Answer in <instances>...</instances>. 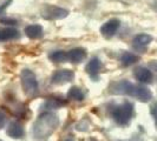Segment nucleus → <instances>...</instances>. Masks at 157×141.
I'll return each instance as SVG.
<instances>
[{
  "label": "nucleus",
  "instance_id": "nucleus-1",
  "mask_svg": "<svg viewBox=\"0 0 157 141\" xmlns=\"http://www.w3.org/2000/svg\"><path fill=\"white\" fill-rule=\"evenodd\" d=\"M58 126H59V118L53 113L45 112L40 114L39 118L37 119L33 127V134L37 139H45L55 132Z\"/></svg>",
  "mask_w": 157,
  "mask_h": 141
},
{
  "label": "nucleus",
  "instance_id": "nucleus-2",
  "mask_svg": "<svg viewBox=\"0 0 157 141\" xmlns=\"http://www.w3.org/2000/svg\"><path fill=\"white\" fill-rule=\"evenodd\" d=\"M132 114H134V105L130 102H124L122 105H118L116 107H113V110L111 112L113 120L119 125H128L132 118Z\"/></svg>",
  "mask_w": 157,
  "mask_h": 141
},
{
  "label": "nucleus",
  "instance_id": "nucleus-3",
  "mask_svg": "<svg viewBox=\"0 0 157 141\" xmlns=\"http://www.w3.org/2000/svg\"><path fill=\"white\" fill-rule=\"evenodd\" d=\"M20 79H21L24 92L29 96H34L39 92V85H38V81H37V77L32 70H24L21 72Z\"/></svg>",
  "mask_w": 157,
  "mask_h": 141
},
{
  "label": "nucleus",
  "instance_id": "nucleus-4",
  "mask_svg": "<svg viewBox=\"0 0 157 141\" xmlns=\"http://www.w3.org/2000/svg\"><path fill=\"white\" fill-rule=\"evenodd\" d=\"M69 16V11L63 7L47 5L41 9V16L46 20H59Z\"/></svg>",
  "mask_w": 157,
  "mask_h": 141
},
{
  "label": "nucleus",
  "instance_id": "nucleus-5",
  "mask_svg": "<svg viewBox=\"0 0 157 141\" xmlns=\"http://www.w3.org/2000/svg\"><path fill=\"white\" fill-rule=\"evenodd\" d=\"M73 78H75V74L71 70H59L53 73L51 81L55 85H63V84L72 81Z\"/></svg>",
  "mask_w": 157,
  "mask_h": 141
},
{
  "label": "nucleus",
  "instance_id": "nucleus-6",
  "mask_svg": "<svg viewBox=\"0 0 157 141\" xmlns=\"http://www.w3.org/2000/svg\"><path fill=\"white\" fill-rule=\"evenodd\" d=\"M111 92L115 94H126V95L134 96L135 85H132L131 82H129L126 80H122V81L116 82V84L112 85Z\"/></svg>",
  "mask_w": 157,
  "mask_h": 141
},
{
  "label": "nucleus",
  "instance_id": "nucleus-7",
  "mask_svg": "<svg viewBox=\"0 0 157 141\" xmlns=\"http://www.w3.org/2000/svg\"><path fill=\"white\" fill-rule=\"evenodd\" d=\"M119 26H121V21L118 19H110L109 21H106L105 24L102 25L101 34L105 38H111V37H113L116 34Z\"/></svg>",
  "mask_w": 157,
  "mask_h": 141
},
{
  "label": "nucleus",
  "instance_id": "nucleus-8",
  "mask_svg": "<svg viewBox=\"0 0 157 141\" xmlns=\"http://www.w3.org/2000/svg\"><path fill=\"white\" fill-rule=\"evenodd\" d=\"M134 75L136 80H138L140 82H143V84H150L154 79L151 70L147 67H137L134 70Z\"/></svg>",
  "mask_w": 157,
  "mask_h": 141
},
{
  "label": "nucleus",
  "instance_id": "nucleus-9",
  "mask_svg": "<svg viewBox=\"0 0 157 141\" xmlns=\"http://www.w3.org/2000/svg\"><path fill=\"white\" fill-rule=\"evenodd\" d=\"M7 135L13 139H21L25 135V129H24L23 125L18 121L10 122L7 127Z\"/></svg>",
  "mask_w": 157,
  "mask_h": 141
},
{
  "label": "nucleus",
  "instance_id": "nucleus-10",
  "mask_svg": "<svg viewBox=\"0 0 157 141\" xmlns=\"http://www.w3.org/2000/svg\"><path fill=\"white\" fill-rule=\"evenodd\" d=\"M67 58L72 63H80L86 58V51L82 47L72 48L71 51L67 52Z\"/></svg>",
  "mask_w": 157,
  "mask_h": 141
},
{
  "label": "nucleus",
  "instance_id": "nucleus-11",
  "mask_svg": "<svg viewBox=\"0 0 157 141\" xmlns=\"http://www.w3.org/2000/svg\"><path fill=\"white\" fill-rule=\"evenodd\" d=\"M101 68H102V63H101V60H99L98 58H92V59L89 61V63L86 65L85 70H86L87 74L91 75L92 79H97L98 78L99 72H101Z\"/></svg>",
  "mask_w": 157,
  "mask_h": 141
},
{
  "label": "nucleus",
  "instance_id": "nucleus-12",
  "mask_svg": "<svg viewBox=\"0 0 157 141\" xmlns=\"http://www.w3.org/2000/svg\"><path fill=\"white\" fill-rule=\"evenodd\" d=\"M134 96L142 102H148L152 99V93L148 87L144 86H135Z\"/></svg>",
  "mask_w": 157,
  "mask_h": 141
},
{
  "label": "nucleus",
  "instance_id": "nucleus-13",
  "mask_svg": "<svg viewBox=\"0 0 157 141\" xmlns=\"http://www.w3.org/2000/svg\"><path fill=\"white\" fill-rule=\"evenodd\" d=\"M25 34L30 39H40L44 35V30L40 25L33 24V25H29L25 27Z\"/></svg>",
  "mask_w": 157,
  "mask_h": 141
},
{
  "label": "nucleus",
  "instance_id": "nucleus-14",
  "mask_svg": "<svg viewBox=\"0 0 157 141\" xmlns=\"http://www.w3.org/2000/svg\"><path fill=\"white\" fill-rule=\"evenodd\" d=\"M151 41H152V37L151 35L142 33V34H137L132 39V45L136 48H143V47L148 46Z\"/></svg>",
  "mask_w": 157,
  "mask_h": 141
},
{
  "label": "nucleus",
  "instance_id": "nucleus-15",
  "mask_svg": "<svg viewBox=\"0 0 157 141\" xmlns=\"http://www.w3.org/2000/svg\"><path fill=\"white\" fill-rule=\"evenodd\" d=\"M19 38V32L14 28H2L0 30V41H7Z\"/></svg>",
  "mask_w": 157,
  "mask_h": 141
},
{
  "label": "nucleus",
  "instance_id": "nucleus-16",
  "mask_svg": "<svg viewBox=\"0 0 157 141\" xmlns=\"http://www.w3.org/2000/svg\"><path fill=\"white\" fill-rule=\"evenodd\" d=\"M138 60H140L138 55L134 54L131 52H124L123 54L121 55V63H123L124 66H131V65L137 63Z\"/></svg>",
  "mask_w": 157,
  "mask_h": 141
},
{
  "label": "nucleus",
  "instance_id": "nucleus-17",
  "mask_svg": "<svg viewBox=\"0 0 157 141\" xmlns=\"http://www.w3.org/2000/svg\"><path fill=\"white\" fill-rule=\"evenodd\" d=\"M67 98L75 101H83L84 100V93L78 87H71L67 92Z\"/></svg>",
  "mask_w": 157,
  "mask_h": 141
},
{
  "label": "nucleus",
  "instance_id": "nucleus-18",
  "mask_svg": "<svg viewBox=\"0 0 157 141\" xmlns=\"http://www.w3.org/2000/svg\"><path fill=\"white\" fill-rule=\"evenodd\" d=\"M50 59L53 61V63H65L66 60H69L67 58V53L64 52V51H55L50 54Z\"/></svg>",
  "mask_w": 157,
  "mask_h": 141
},
{
  "label": "nucleus",
  "instance_id": "nucleus-19",
  "mask_svg": "<svg viewBox=\"0 0 157 141\" xmlns=\"http://www.w3.org/2000/svg\"><path fill=\"white\" fill-rule=\"evenodd\" d=\"M64 103H65V102L62 101V100H59V99H57V98H52V99H48L47 101H45L44 107L50 108V110H55V108L62 107Z\"/></svg>",
  "mask_w": 157,
  "mask_h": 141
},
{
  "label": "nucleus",
  "instance_id": "nucleus-20",
  "mask_svg": "<svg viewBox=\"0 0 157 141\" xmlns=\"http://www.w3.org/2000/svg\"><path fill=\"white\" fill-rule=\"evenodd\" d=\"M0 24L4 25H17L18 21L16 19H11V18H0Z\"/></svg>",
  "mask_w": 157,
  "mask_h": 141
},
{
  "label": "nucleus",
  "instance_id": "nucleus-21",
  "mask_svg": "<svg viewBox=\"0 0 157 141\" xmlns=\"http://www.w3.org/2000/svg\"><path fill=\"white\" fill-rule=\"evenodd\" d=\"M5 125H6V114L0 110V129L4 128Z\"/></svg>",
  "mask_w": 157,
  "mask_h": 141
},
{
  "label": "nucleus",
  "instance_id": "nucleus-22",
  "mask_svg": "<svg viewBox=\"0 0 157 141\" xmlns=\"http://www.w3.org/2000/svg\"><path fill=\"white\" fill-rule=\"evenodd\" d=\"M11 1H12V0H5V1H4V2H2V4H1V5H0V13H1V12H4V11H5V8L7 7L8 5H10V4H11Z\"/></svg>",
  "mask_w": 157,
  "mask_h": 141
},
{
  "label": "nucleus",
  "instance_id": "nucleus-23",
  "mask_svg": "<svg viewBox=\"0 0 157 141\" xmlns=\"http://www.w3.org/2000/svg\"><path fill=\"white\" fill-rule=\"evenodd\" d=\"M151 114H152V117H154V119H155V121H156L157 124V103H155L151 107Z\"/></svg>",
  "mask_w": 157,
  "mask_h": 141
},
{
  "label": "nucleus",
  "instance_id": "nucleus-24",
  "mask_svg": "<svg viewBox=\"0 0 157 141\" xmlns=\"http://www.w3.org/2000/svg\"><path fill=\"white\" fill-rule=\"evenodd\" d=\"M65 141H73V140H71V139H67V140H65Z\"/></svg>",
  "mask_w": 157,
  "mask_h": 141
},
{
  "label": "nucleus",
  "instance_id": "nucleus-25",
  "mask_svg": "<svg viewBox=\"0 0 157 141\" xmlns=\"http://www.w3.org/2000/svg\"><path fill=\"white\" fill-rule=\"evenodd\" d=\"M0 141H1V140H0Z\"/></svg>",
  "mask_w": 157,
  "mask_h": 141
}]
</instances>
